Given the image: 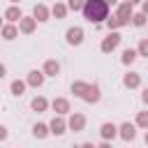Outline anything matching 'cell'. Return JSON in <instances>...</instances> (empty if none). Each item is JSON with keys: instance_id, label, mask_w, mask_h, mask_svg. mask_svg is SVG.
I'll list each match as a JSON object with an SVG mask.
<instances>
[{"instance_id": "6da1fadb", "label": "cell", "mask_w": 148, "mask_h": 148, "mask_svg": "<svg viewBox=\"0 0 148 148\" xmlns=\"http://www.w3.org/2000/svg\"><path fill=\"white\" fill-rule=\"evenodd\" d=\"M81 12H83V16L90 23H102L109 16V5L104 0H86L83 7H81Z\"/></svg>"}, {"instance_id": "7a4b0ae2", "label": "cell", "mask_w": 148, "mask_h": 148, "mask_svg": "<svg viewBox=\"0 0 148 148\" xmlns=\"http://www.w3.org/2000/svg\"><path fill=\"white\" fill-rule=\"evenodd\" d=\"M99 97H102V95H99V86H97V83H88L86 92L81 95V99H83V102H90V104H92V102H99Z\"/></svg>"}, {"instance_id": "3957f363", "label": "cell", "mask_w": 148, "mask_h": 148, "mask_svg": "<svg viewBox=\"0 0 148 148\" xmlns=\"http://www.w3.org/2000/svg\"><path fill=\"white\" fill-rule=\"evenodd\" d=\"M81 42H83V28H79V25L69 28V30H67V44H72V46H79Z\"/></svg>"}, {"instance_id": "277c9868", "label": "cell", "mask_w": 148, "mask_h": 148, "mask_svg": "<svg viewBox=\"0 0 148 148\" xmlns=\"http://www.w3.org/2000/svg\"><path fill=\"white\" fill-rule=\"evenodd\" d=\"M118 44H120V35H118V32H111L109 37H104V42H102V46H99V49H102L104 53H111Z\"/></svg>"}, {"instance_id": "5b68a950", "label": "cell", "mask_w": 148, "mask_h": 148, "mask_svg": "<svg viewBox=\"0 0 148 148\" xmlns=\"http://www.w3.org/2000/svg\"><path fill=\"white\" fill-rule=\"evenodd\" d=\"M67 127H69L72 132H83V127H86V116H83V113H74V116L69 118Z\"/></svg>"}, {"instance_id": "8992f818", "label": "cell", "mask_w": 148, "mask_h": 148, "mask_svg": "<svg viewBox=\"0 0 148 148\" xmlns=\"http://www.w3.org/2000/svg\"><path fill=\"white\" fill-rule=\"evenodd\" d=\"M118 134H120V139H125V141H132V139L136 136V127H134L132 123H123V125L118 127Z\"/></svg>"}, {"instance_id": "52a82bcc", "label": "cell", "mask_w": 148, "mask_h": 148, "mask_svg": "<svg viewBox=\"0 0 148 148\" xmlns=\"http://www.w3.org/2000/svg\"><path fill=\"white\" fill-rule=\"evenodd\" d=\"M116 16L127 25L130 23V18H132V5L130 2H123V5H118V12H116Z\"/></svg>"}, {"instance_id": "ba28073f", "label": "cell", "mask_w": 148, "mask_h": 148, "mask_svg": "<svg viewBox=\"0 0 148 148\" xmlns=\"http://www.w3.org/2000/svg\"><path fill=\"white\" fill-rule=\"evenodd\" d=\"M65 130H67V123H65L62 118H53V120H51V125H49V132H51V134H56V136L65 134Z\"/></svg>"}, {"instance_id": "9c48e42d", "label": "cell", "mask_w": 148, "mask_h": 148, "mask_svg": "<svg viewBox=\"0 0 148 148\" xmlns=\"http://www.w3.org/2000/svg\"><path fill=\"white\" fill-rule=\"evenodd\" d=\"M99 134H102V139H104V141H111V139L118 134V127H116L113 123H104V125L99 127Z\"/></svg>"}, {"instance_id": "30bf717a", "label": "cell", "mask_w": 148, "mask_h": 148, "mask_svg": "<svg viewBox=\"0 0 148 148\" xmlns=\"http://www.w3.org/2000/svg\"><path fill=\"white\" fill-rule=\"evenodd\" d=\"M25 83L32 86V88H39V86L44 83V72H37V69L28 72V81H25Z\"/></svg>"}, {"instance_id": "8fae6325", "label": "cell", "mask_w": 148, "mask_h": 148, "mask_svg": "<svg viewBox=\"0 0 148 148\" xmlns=\"http://www.w3.org/2000/svg\"><path fill=\"white\" fill-rule=\"evenodd\" d=\"M35 23H37V21H35L32 16H23V18L18 21V30L25 32V35H30V32L35 30Z\"/></svg>"}, {"instance_id": "7c38bea8", "label": "cell", "mask_w": 148, "mask_h": 148, "mask_svg": "<svg viewBox=\"0 0 148 148\" xmlns=\"http://www.w3.org/2000/svg\"><path fill=\"white\" fill-rule=\"evenodd\" d=\"M32 18L35 21H49V9L44 7V5H35V9H32Z\"/></svg>"}, {"instance_id": "4fadbf2b", "label": "cell", "mask_w": 148, "mask_h": 148, "mask_svg": "<svg viewBox=\"0 0 148 148\" xmlns=\"http://www.w3.org/2000/svg\"><path fill=\"white\" fill-rule=\"evenodd\" d=\"M60 72V62L58 60H46L44 62V76H56Z\"/></svg>"}, {"instance_id": "5bb4252c", "label": "cell", "mask_w": 148, "mask_h": 148, "mask_svg": "<svg viewBox=\"0 0 148 148\" xmlns=\"http://www.w3.org/2000/svg\"><path fill=\"white\" fill-rule=\"evenodd\" d=\"M53 109L62 116V113H67V111H69V102H67L65 97H56V99H53Z\"/></svg>"}, {"instance_id": "9a60e30c", "label": "cell", "mask_w": 148, "mask_h": 148, "mask_svg": "<svg viewBox=\"0 0 148 148\" xmlns=\"http://www.w3.org/2000/svg\"><path fill=\"white\" fill-rule=\"evenodd\" d=\"M123 83H125L127 88H136V86L141 83V76H139V74H134V72H130V74H125Z\"/></svg>"}, {"instance_id": "2e32d148", "label": "cell", "mask_w": 148, "mask_h": 148, "mask_svg": "<svg viewBox=\"0 0 148 148\" xmlns=\"http://www.w3.org/2000/svg\"><path fill=\"white\" fill-rule=\"evenodd\" d=\"M25 86H28L25 81H18V79H16V81H12V86H9V90H12V95H16V97H21V95L25 92Z\"/></svg>"}, {"instance_id": "e0dca14e", "label": "cell", "mask_w": 148, "mask_h": 148, "mask_svg": "<svg viewBox=\"0 0 148 148\" xmlns=\"http://www.w3.org/2000/svg\"><path fill=\"white\" fill-rule=\"evenodd\" d=\"M30 106H32V111H37V113H44L46 106H49V102H46L44 97H35V99L30 102Z\"/></svg>"}, {"instance_id": "ac0fdd59", "label": "cell", "mask_w": 148, "mask_h": 148, "mask_svg": "<svg viewBox=\"0 0 148 148\" xmlns=\"http://www.w3.org/2000/svg\"><path fill=\"white\" fill-rule=\"evenodd\" d=\"M5 18L14 23V21H21V18H23V14H21V9H18V7H9V9L5 12Z\"/></svg>"}, {"instance_id": "d6986e66", "label": "cell", "mask_w": 148, "mask_h": 148, "mask_svg": "<svg viewBox=\"0 0 148 148\" xmlns=\"http://www.w3.org/2000/svg\"><path fill=\"white\" fill-rule=\"evenodd\" d=\"M0 32H2V37H5V39H14V37L18 35V28L9 23V25H2V28H0Z\"/></svg>"}, {"instance_id": "ffe728a7", "label": "cell", "mask_w": 148, "mask_h": 148, "mask_svg": "<svg viewBox=\"0 0 148 148\" xmlns=\"http://www.w3.org/2000/svg\"><path fill=\"white\" fill-rule=\"evenodd\" d=\"M51 14H53L56 18H65V14H67V5L56 2V5H53V9H51Z\"/></svg>"}, {"instance_id": "44dd1931", "label": "cell", "mask_w": 148, "mask_h": 148, "mask_svg": "<svg viewBox=\"0 0 148 148\" xmlns=\"http://www.w3.org/2000/svg\"><path fill=\"white\" fill-rule=\"evenodd\" d=\"M136 60V49H125L123 51V65H132Z\"/></svg>"}, {"instance_id": "7402d4cb", "label": "cell", "mask_w": 148, "mask_h": 148, "mask_svg": "<svg viewBox=\"0 0 148 148\" xmlns=\"http://www.w3.org/2000/svg\"><path fill=\"white\" fill-rule=\"evenodd\" d=\"M32 134H35L37 139H44V136L49 134V125H44V123H37V125L32 127Z\"/></svg>"}, {"instance_id": "603a6c76", "label": "cell", "mask_w": 148, "mask_h": 148, "mask_svg": "<svg viewBox=\"0 0 148 148\" xmlns=\"http://www.w3.org/2000/svg\"><path fill=\"white\" fill-rule=\"evenodd\" d=\"M86 88H88L86 81H74V83H72V92H74L76 97H81V95L86 92Z\"/></svg>"}, {"instance_id": "cb8c5ba5", "label": "cell", "mask_w": 148, "mask_h": 148, "mask_svg": "<svg viewBox=\"0 0 148 148\" xmlns=\"http://www.w3.org/2000/svg\"><path fill=\"white\" fill-rule=\"evenodd\" d=\"M136 125H139V127H146V130H148V111H141V113L136 116Z\"/></svg>"}, {"instance_id": "d4e9b609", "label": "cell", "mask_w": 148, "mask_h": 148, "mask_svg": "<svg viewBox=\"0 0 148 148\" xmlns=\"http://www.w3.org/2000/svg\"><path fill=\"white\" fill-rule=\"evenodd\" d=\"M136 56H146V58H148V39H141V42H139Z\"/></svg>"}, {"instance_id": "484cf974", "label": "cell", "mask_w": 148, "mask_h": 148, "mask_svg": "<svg viewBox=\"0 0 148 148\" xmlns=\"http://www.w3.org/2000/svg\"><path fill=\"white\" fill-rule=\"evenodd\" d=\"M83 2H86V0H69V2H67V9H72V12H79V9L83 7Z\"/></svg>"}, {"instance_id": "4316f807", "label": "cell", "mask_w": 148, "mask_h": 148, "mask_svg": "<svg viewBox=\"0 0 148 148\" xmlns=\"http://www.w3.org/2000/svg\"><path fill=\"white\" fill-rule=\"evenodd\" d=\"M132 23L141 28V25H146V16L143 14H132Z\"/></svg>"}, {"instance_id": "83f0119b", "label": "cell", "mask_w": 148, "mask_h": 148, "mask_svg": "<svg viewBox=\"0 0 148 148\" xmlns=\"http://www.w3.org/2000/svg\"><path fill=\"white\" fill-rule=\"evenodd\" d=\"M106 25H109V28H113V30H116V28H120V25H125V23H123V21H120V18H118V16H113V18H109V23H106Z\"/></svg>"}, {"instance_id": "f1b7e54d", "label": "cell", "mask_w": 148, "mask_h": 148, "mask_svg": "<svg viewBox=\"0 0 148 148\" xmlns=\"http://www.w3.org/2000/svg\"><path fill=\"white\" fill-rule=\"evenodd\" d=\"M5 139H7V127L0 125V141H5Z\"/></svg>"}, {"instance_id": "f546056e", "label": "cell", "mask_w": 148, "mask_h": 148, "mask_svg": "<svg viewBox=\"0 0 148 148\" xmlns=\"http://www.w3.org/2000/svg\"><path fill=\"white\" fill-rule=\"evenodd\" d=\"M79 148H97V146H92V143H90V141H86V143H81V146H79Z\"/></svg>"}, {"instance_id": "4dcf8cb0", "label": "cell", "mask_w": 148, "mask_h": 148, "mask_svg": "<svg viewBox=\"0 0 148 148\" xmlns=\"http://www.w3.org/2000/svg\"><path fill=\"white\" fill-rule=\"evenodd\" d=\"M141 99H143V102H146V104H148V88H146V90H143V92H141Z\"/></svg>"}, {"instance_id": "1f68e13d", "label": "cell", "mask_w": 148, "mask_h": 148, "mask_svg": "<svg viewBox=\"0 0 148 148\" xmlns=\"http://www.w3.org/2000/svg\"><path fill=\"white\" fill-rule=\"evenodd\" d=\"M97 148H113V146H111V143H109V141H104V143H99V146H97Z\"/></svg>"}, {"instance_id": "d6a6232c", "label": "cell", "mask_w": 148, "mask_h": 148, "mask_svg": "<svg viewBox=\"0 0 148 148\" xmlns=\"http://www.w3.org/2000/svg\"><path fill=\"white\" fill-rule=\"evenodd\" d=\"M5 74H7V69H5V65H0V79H5Z\"/></svg>"}, {"instance_id": "836d02e7", "label": "cell", "mask_w": 148, "mask_h": 148, "mask_svg": "<svg viewBox=\"0 0 148 148\" xmlns=\"http://www.w3.org/2000/svg\"><path fill=\"white\" fill-rule=\"evenodd\" d=\"M141 14H143V16H148V0L143 2V12H141Z\"/></svg>"}, {"instance_id": "e575fe53", "label": "cell", "mask_w": 148, "mask_h": 148, "mask_svg": "<svg viewBox=\"0 0 148 148\" xmlns=\"http://www.w3.org/2000/svg\"><path fill=\"white\" fill-rule=\"evenodd\" d=\"M104 2H106V5H116V0H104Z\"/></svg>"}, {"instance_id": "d590c367", "label": "cell", "mask_w": 148, "mask_h": 148, "mask_svg": "<svg viewBox=\"0 0 148 148\" xmlns=\"http://www.w3.org/2000/svg\"><path fill=\"white\" fill-rule=\"evenodd\" d=\"M146 143H148V132H146Z\"/></svg>"}, {"instance_id": "8d00e7d4", "label": "cell", "mask_w": 148, "mask_h": 148, "mask_svg": "<svg viewBox=\"0 0 148 148\" xmlns=\"http://www.w3.org/2000/svg\"><path fill=\"white\" fill-rule=\"evenodd\" d=\"M12 2H18V0H12Z\"/></svg>"}, {"instance_id": "74e56055", "label": "cell", "mask_w": 148, "mask_h": 148, "mask_svg": "<svg viewBox=\"0 0 148 148\" xmlns=\"http://www.w3.org/2000/svg\"><path fill=\"white\" fill-rule=\"evenodd\" d=\"M0 28H2V21H0Z\"/></svg>"}, {"instance_id": "f35d334b", "label": "cell", "mask_w": 148, "mask_h": 148, "mask_svg": "<svg viewBox=\"0 0 148 148\" xmlns=\"http://www.w3.org/2000/svg\"><path fill=\"white\" fill-rule=\"evenodd\" d=\"M125 2H130V0H125Z\"/></svg>"}]
</instances>
